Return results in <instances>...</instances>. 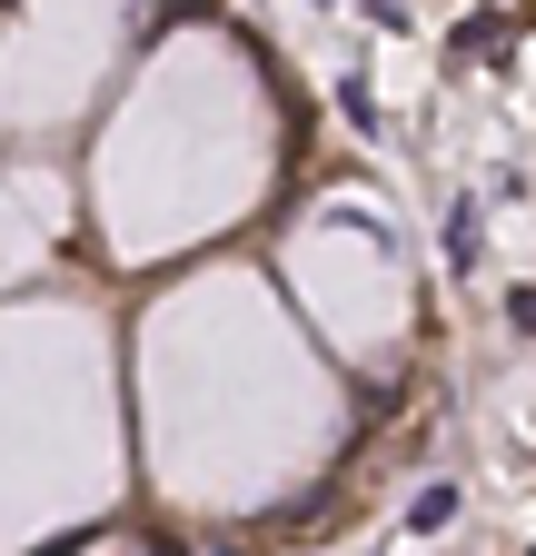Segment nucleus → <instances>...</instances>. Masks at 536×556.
I'll use <instances>...</instances> for the list:
<instances>
[{
    "label": "nucleus",
    "mask_w": 536,
    "mask_h": 556,
    "mask_svg": "<svg viewBox=\"0 0 536 556\" xmlns=\"http://www.w3.org/2000/svg\"><path fill=\"white\" fill-rule=\"evenodd\" d=\"M447 268H457V278L477 268V208H467V199L447 208Z\"/></svg>",
    "instance_id": "f257e3e1"
},
{
    "label": "nucleus",
    "mask_w": 536,
    "mask_h": 556,
    "mask_svg": "<svg viewBox=\"0 0 536 556\" xmlns=\"http://www.w3.org/2000/svg\"><path fill=\"white\" fill-rule=\"evenodd\" d=\"M447 517H457V486H427V497H418V507H408V527H418V536H437V527H447Z\"/></svg>",
    "instance_id": "f03ea898"
},
{
    "label": "nucleus",
    "mask_w": 536,
    "mask_h": 556,
    "mask_svg": "<svg viewBox=\"0 0 536 556\" xmlns=\"http://www.w3.org/2000/svg\"><path fill=\"white\" fill-rule=\"evenodd\" d=\"M507 318H516V328H526V338H536V278H526V289H516V299H507Z\"/></svg>",
    "instance_id": "7ed1b4c3"
}]
</instances>
